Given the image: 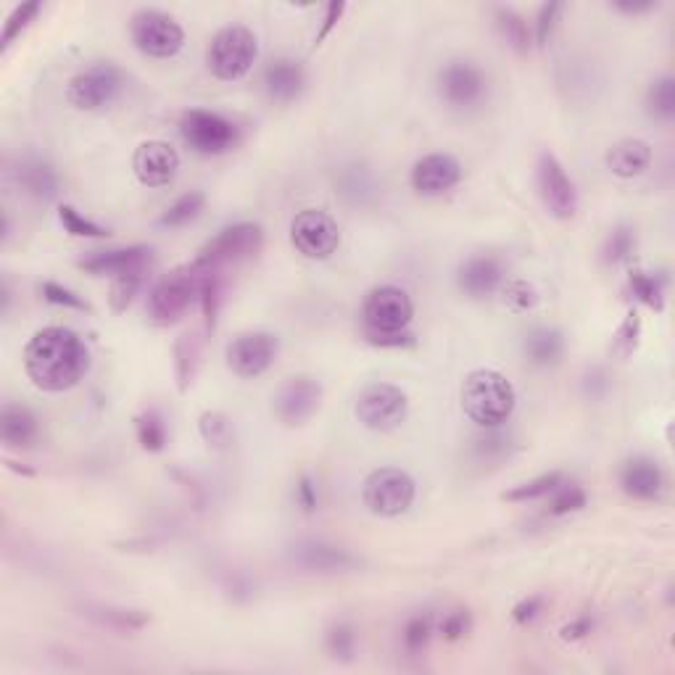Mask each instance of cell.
I'll use <instances>...</instances> for the list:
<instances>
[{
    "label": "cell",
    "mask_w": 675,
    "mask_h": 675,
    "mask_svg": "<svg viewBox=\"0 0 675 675\" xmlns=\"http://www.w3.org/2000/svg\"><path fill=\"white\" fill-rule=\"evenodd\" d=\"M549 496H552V499H549V515L552 517H565L573 515V512H581L588 501L586 491H583L581 486L565 483V480H562Z\"/></svg>",
    "instance_id": "obj_43"
},
{
    "label": "cell",
    "mask_w": 675,
    "mask_h": 675,
    "mask_svg": "<svg viewBox=\"0 0 675 675\" xmlns=\"http://www.w3.org/2000/svg\"><path fill=\"white\" fill-rule=\"evenodd\" d=\"M291 243L306 259L325 262L341 246V230L327 211L304 209L291 222Z\"/></svg>",
    "instance_id": "obj_13"
},
{
    "label": "cell",
    "mask_w": 675,
    "mask_h": 675,
    "mask_svg": "<svg viewBox=\"0 0 675 675\" xmlns=\"http://www.w3.org/2000/svg\"><path fill=\"white\" fill-rule=\"evenodd\" d=\"M596 628V620L591 615H578L575 620H570L567 625H562V631H559V636H562V641H581L586 639V636H591Z\"/></svg>",
    "instance_id": "obj_55"
},
{
    "label": "cell",
    "mask_w": 675,
    "mask_h": 675,
    "mask_svg": "<svg viewBox=\"0 0 675 675\" xmlns=\"http://www.w3.org/2000/svg\"><path fill=\"white\" fill-rule=\"evenodd\" d=\"M562 480H565V475H562L559 470L544 472V475H538V478H533V480H525V483L515 486L512 491H507V494H504V501H515V504H523V501H536V499H541V496L552 494L554 488H557Z\"/></svg>",
    "instance_id": "obj_40"
},
{
    "label": "cell",
    "mask_w": 675,
    "mask_h": 675,
    "mask_svg": "<svg viewBox=\"0 0 675 675\" xmlns=\"http://www.w3.org/2000/svg\"><path fill=\"white\" fill-rule=\"evenodd\" d=\"M633 248H636V230H633L631 225H617L602 248L604 262L607 264L628 262L633 254Z\"/></svg>",
    "instance_id": "obj_44"
},
{
    "label": "cell",
    "mask_w": 675,
    "mask_h": 675,
    "mask_svg": "<svg viewBox=\"0 0 675 675\" xmlns=\"http://www.w3.org/2000/svg\"><path fill=\"white\" fill-rule=\"evenodd\" d=\"M37 417L22 404H3L0 409V441L8 449H30L37 441Z\"/></svg>",
    "instance_id": "obj_25"
},
{
    "label": "cell",
    "mask_w": 675,
    "mask_h": 675,
    "mask_svg": "<svg viewBox=\"0 0 675 675\" xmlns=\"http://www.w3.org/2000/svg\"><path fill=\"white\" fill-rule=\"evenodd\" d=\"M206 206V196L201 193V190H190V193H185V196H180L175 201V204L169 206L164 214L159 217V225L161 227H182L188 225V222H193V219L204 211Z\"/></svg>",
    "instance_id": "obj_39"
},
{
    "label": "cell",
    "mask_w": 675,
    "mask_h": 675,
    "mask_svg": "<svg viewBox=\"0 0 675 675\" xmlns=\"http://www.w3.org/2000/svg\"><path fill=\"white\" fill-rule=\"evenodd\" d=\"M264 246V230L256 222H235V225L222 227L214 238L201 248L196 256L198 267L222 269L225 264L246 262L256 256Z\"/></svg>",
    "instance_id": "obj_10"
},
{
    "label": "cell",
    "mask_w": 675,
    "mask_h": 675,
    "mask_svg": "<svg viewBox=\"0 0 675 675\" xmlns=\"http://www.w3.org/2000/svg\"><path fill=\"white\" fill-rule=\"evenodd\" d=\"M325 649L327 654L338 662H351L356 654V631L354 625L346 620H338L327 628L325 633Z\"/></svg>",
    "instance_id": "obj_41"
},
{
    "label": "cell",
    "mask_w": 675,
    "mask_h": 675,
    "mask_svg": "<svg viewBox=\"0 0 675 675\" xmlns=\"http://www.w3.org/2000/svg\"><path fill=\"white\" fill-rule=\"evenodd\" d=\"M198 298V269L196 264L172 269L159 283L148 291V317L156 325H169L177 322L182 314L188 312L190 304Z\"/></svg>",
    "instance_id": "obj_9"
},
{
    "label": "cell",
    "mask_w": 675,
    "mask_h": 675,
    "mask_svg": "<svg viewBox=\"0 0 675 675\" xmlns=\"http://www.w3.org/2000/svg\"><path fill=\"white\" fill-rule=\"evenodd\" d=\"M198 433H201V438H204L206 446H211V449L225 451L233 446L235 438L233 422H230V417L222 412L201 414V417H198Z\"/></svg>",
    "instance_id": "obj_36"
},
{
    "label": "cell",
    "mask_w": 675,
    "mask_h": 675,
    "mask_svg": "<svg viewBox=\"0 0 675 675\" xmlns=\"http://www.w3.org/2000/svg\"><path fill=\"white\" fill-rule=\"evenodd\" d=\"M146 283V269H135V272H124V275L111 277L109 288V304L117 314L127 312V306L135 301L138 291Z\"/></svg>",
    "instance_id": "obj_38"
},
{
    "label": "cell",
    "mask_w": 675,
    "mask_h": 675,
    "mask_svg": "<svg viewBox=\"0 0 675 675\" xmlns=\"http://www.w3.org/2000/svg\"><path fill=\"white\" fill-rule=\"evenodd\" d=\"M504 285V264L496 256L480 254L470 256L459 264L457 269V288L467 298H488L494 296Z\"/></svg>",
    "instance_id": "obj_21"
},
{
    "label": "cell",
    "mask_w": 675,
    "mask_h": 675,
    "mask_svg": "<svg viewBox=\"0 0 675 675\" xmlns=\"http://www.w3.org/2000/svg\"><path fill=\"white\" fill-rule=\"evenodd\" d=\"M132 45L151 59H172L185 45V30L159 8H138L130 19Z\"/></svg>",
    "instance_id": "obj_8"
},
{
    "label": "cell",
    "mask_w": 675,
    "mask_h": 675,
    "mask_svg": "<svg viewBox=\"0 0 675 675\" xmlns=\"http://www.w3.org/2000/svg\"><path fill=\"white\" fill-rule=\"evenodd\" d=\"M343 14H346V3H341V0H333V3H327L325 19H322V27H320V32H317V37H314V43L320 45L322 40H325V37L335 30V24L341 22Z\"/></svg>",
    "instance_id": "obj_56"
},
{
    "label": "cell",
    "mask_w": 675,
    "mask_h": 675,
    "mask_svg": "<svg viewBox=\"0 0 675 675\" xmlns=\"http://www.w3.org/2000/svg\"><path fill=\"white\" fill-rule=\"evenodd\" d=\"M544 604L546 599L541 594L525 596L523 602H517L515 607H512V620H515L517 625H530L541 612H544Z\"/></svg>",
    "instance_id": "obj_52"
},
{
    "label": "cell",
    "mask_w": 675,
    "mask_h": 675,
    "mask_svg": "<svg viewBox=\"0 0 675 675\" xmlns=\"http://www.w3.org/2000/svg\"><path fill=\"white\" fill-rule=\"evenodd\" d=\"M264 93H267L269 101L275 103H288L298 101V95L304 93L306 74L304 66L298 64L296 59H275L269 61L267 69H264Z\"/></svg>",
    "instance_id": "obj_23"
},
{
    "label": "cell",
    "mask_w": 675,
    "mask_h": 675,
    "mask_svg": "<svg viewBox=\"0 0 675 675\" xmlns=\"http://www.w3.org/2000/svg\"><path fill=\"white\" fill-rule=\"evenodd\" d=\"M280 354V338L275 333H240L233 341L227 343L225 359L227 367L238 375V378H259L275 364Z\"/></svg>",
    "instance_id": "obj_15"
},
{
    "label": "cell",
    "mask_w": 675,
    "mask_h": 675,
    "mask_svg": "<svg viewBox=\"0 0 675 675\" xmlns=\"http://www.w3.org/2000/svg\"><path fill=\"white\" fill-rule=\"evenodd\" d=\"M296 504L304 515H314L320 509V488L312 480V475H301L296 483Z\"/></svg>",
    "instance_id": "obj_51"
},
{
    "label": "cell",
    "mask_w": 675,
    "mask_h": 675,
    "mask_svg": "<svg viewBox=\"0 0 675 675\" xmlns=\"http://www.w3.org/2000/svg\"><path fill=\"white\" fill-rule=\"evenodd\" d=\"M259 59V40L243 24H227L211 37L206 48V66L222 82H235L246 77Z\"/></svg>",
    "instance_id": "obj_3"
},
{
    "label": "cell",
    "mask_w": 675,
    "mask_h": 675,
    "mask_svg": "<svg viewBox=\"0 0 675 675\" xmlns=\"http://www.w3.org/2000/svg\"><path fill=\"white\" fill-rule=\"evenodd\" d=\"M196 269H198V304H201L206 330L211 333V330L217 327L222 298H225V280H222V269L198 267V264Z\"/></svg>",
    "instance_id": "obj_28"
},
{
    "label": "cell",
    "mask_w": 675,
    "mask_h": 675,
    "mask_svg": "<svg viewBox=\"0 0 675 675\" xmlns=\"http://www.w3.org/2000/svg\"><path fill=\"white\" fill-rule=\"evenodd\" d=\"M127 77L114 61H95L82 69L66 85V101L80 111L106 109L122 95Z\"/></svg>",
    "instance_id": "obj_5"
},
{
    "label": "cell",
    "mask_w": 675,
    "mask_h": 675,
    "mask_svg": "<svg viewBox=\"0 0 675 675\" xmlns=\"http://www.w3.org/2000/svg\"><path fill=\"white\" fill-rule=\"evenodd\" d=\"M472 625H475L472 612L465 610V607H457V610L446 612V615L441 617V623L436 625V633L443 641L457 644V641H465L467 636H470Z\"/></svg>",
    "instance_id": "obj_46"
},
{
    "label": "cell",
    "mask_w": 675,
    "mask_h": 675,
    "mask_svg": "<svg viewBox=\"0 0 675 675\" xmlns=\"http://www.w3.org/2000/svg\"><path fill=\"white\" fill-rule=\"evenodd\" d=\"M88 617H93L98 625H106L111 631H140L151 623V615L143 610H127V607H88L85 612Z\"/></svg>",
    "instance_id": "obj_31"
},
{
    "label": "cell",
    "mask_w": 675,
    "mask_h": 675,
    "mask_svg": "<svg viewBox=\"0 0 675 675\" xmlns=\"http://www.w3.org/2000/svg\"><path fill=\"white\" fill-rule=\"evenodd\" d=\"M628 288H631L633 298L641 301L644 306L662 312L665 309V291H668V277L662 272H646V269H631L628 275Z\"/></svg>",
    "instance_id": "obj_29"
},
{
    "label": "cell",
    "mask_w": 675,
    "mask_h": 675,
    "mask_svg": "<svg viewBox=\"0 0 675 675\" xmlns=\"http://www.w3.org/2000/svg\"><path fill=\"white\" fill-rule=\"evenodd\" d=\"M354 412L364 428L385 433V430L399 428L401 422L407 420L409 399L399 385L372 383L356 396Z\"/></svg>",
    "instance_id": "obj_12"
},
{
    "label": "cell",
    "mask_w": 675,
    "mask_h": 675,
    "mask_svg": "<svg viewBox=\"0 0 675 675\" xmlns=\"http://www.w3.org/2000/svg\"><path fill=\"white\" fill-rule=\"evenodd\" d=\"M612 6L620 11V14H628V16H636V14H646V11H652L657 3H652V0H617V3H612Z\"/></svg>",
    "instance_id": "obj_57"
},
{
    "label": "cell",
    "mask_w": 675,
    "mask_h": 675,
    "mask_svg": "<svg viewBox=\"0 0 675 675\" xmlns=\"http://www.w3.org/2000/svg\"><path fill=\"white\" fill-rule=\"evenodd\" d=\"M322 404V385L309 375L288 378L275 393L272 409L285 428H301L312 420Z\"/></svg>",
    "instance_id": "obj_16"
},
{
    "label": "cell",
    "mask_w": 675,
    "mask_h": 675,
    "mask_svg": "<svg viewBox=\"0 0 675 675\" xmlns=\"http://www.w3.org/2000/svg\"><path fill=\"white\" fill-rule=\"evenodd\" d=\"M172 356H175V378L180 391H188L193 378H196L198 359H201V346H198L196 335H180L172 346Z\"/></svg>",
    "instance_id": "obj_33"
},
{
    "label": "cell",
    "mask_w": 675,
    "mask_h": 675,
    "mask_svg": "<svg viewBox=\"0 0 675 675\" xmlns=\"http://www.w3.org/2000/svg\"><path fill=\"white\" fill-rule=\"evenodd\" d=\"M562 11V3L552 0V3H544V6L538 8L536 16V43L546 45L552 40V32L557 27V16Z\"/></svg>",
    "instance_id": "obj_50"
},
{
    "label": "cell",
    "mask_w": 675,
    "mask_h": 675,
    "mask_svg": "<svg viewBox=\"0 0 675 675\" xmlns=\"http://www.w3.org/2000/svg\"><path fill=\"white\" fill-rule=\"evenodd\" d=\"M501 293H504V304L517 314L530 312L538 304V291L530 283H525V280H509L501 288Z\"/></svg>",
    "instance_id": "obj_48"
},
{
    "label": "cell",
    "mask_w": 675,
    "mask_h": 675,
    "mask_svg": "<svg viewBox=\"0 0 675 675\" xmlns=\"http://www.w3.org/2000/svg\"><path fill=\"white\" fill-rule=\"evenodd\" d=\"M24 372L40 391L61 393L80 383L90 370V351L69 327L37 330L24 346Z\"/></svg>",
    "instance_id": "obj_1"
},
{
    "label": "cell",
    "mask_w": 675,
    "mask_h": 675,
    "mask_svg": "<svg viewBox=\"0 0 675 675\" xmlns=\"http://www.w3.org/2000/svg\"><path fill=\"white\" fill-rule=\"evenodd\" d=\"M414 304L399 285H378L362 301L364 333H401L409 330Z\"/></svg>",
    "instance_id": "obj_11"
},
{
    "label": "cell",
    "mask_w": 675,
    "mask_h": 675,
    "mask_svg": "<svg viewBox=\"0 0 675 675\" xmlns=\"http://www.w3.org/2000/svg\"><path fill=\"white\" fill-rule=\"evenodd\" d=\"M364 338L372 346H380V349H407V346H414V335L409 330H401V333H364Z\"/></svg>",
    "instance_id": "obj_54"
},
{
    "label": "cell",
    "mask_w": 675,
    "mask_h": 675,
    "mask_svg": "<svg viewBox=\"0 0 675 675\" xmlns=\"http://www.w3.org/2000/svg\"><path fill=\"white\" fill-rule=\"evenodd\" d=\"M417 483L401 467H378L362 483V504L375 517H399L414 504Z\"/></svg>",
    "instance_id": "obj_4"
},
{
    "label": "cell",
    "mask_w": 675,
    "mask_h": 675,
    "mask_svg": "<svg viewBox=\"0 0 675 675\" xmlns=\"http://www.w3.org/2000/svg\"><path fill=\"white\" fill-rule=\"evenodd\" d=\"M652 159V146L641 138L617 140L615 146L607 151V156H604L607 169L615 177H623V180H633V177L644 175L646 169L652 167Z\"/></svg>",
    "instance_id": "obj_24"
},
{
    "label": "cell",
    "mask_w": 675,
    "mask_h": 675,
    "mask_svg": "<svg viewBox=\"0 0 675 675\" xmlns=\"http://www.w3.org/2000/svg\"><path fill=\"white\" fill-rule=\"evenodd\" d=\"M291 559L304 573L317 575H338L351 573L359 567V557L343 546L327 544V541H298L291 549Z\"/></svg>",
    "instance_id": "obj_19"
},
{
    "label": "cell",
    "mask_w": 675,
    "mask_h": 675,
    "mask_svg": "<svg viewBox=\"0 0 675 675\" xmlns=\"http://www.w3.org/2000/svg\"><path fill=\"white\" fill-rule=\"evenodd\" d=\"M40 11H43V3H37V0H30V3H22V6H16L14 11L8 14L6 24H3V35H0V51H8L16 37L22 35V32L27 30L32 22H35Z\"/></svg>",
    "instance_id": "obj_42"
},
{
    "label": "cell",
    "mask_w": 675,
    "mask_h": 675,
    "mask_svg": "<svg viewBox=\"0 0 675 675\" xmlns=\"http://www.w3.org/2000/svg\"><path fill=\"white\" fill-rule=\"evenodd\" d=\"M16 180H19L24 193L35 198V201L51 204V201L59 198V175L45 161L24 159L19 169H16Z\"/></svg>",
    "instance_id": "obj_27"
},
{
    "label": "cell",
    "mask_w": 675,
    "mask_h": 675,
    "mask_svg": "<svg viewBox=\"0 0 675 675\" xmlns=\"http://www.w3.org/2000/svg\"><path fill=\"white\" fill-rule=\"evenodd\" d=\"M538 196L554 219H573L578 211V190L565 164L552 151H541L536 161Z\"/></svg>",
    "instance_id": "obj_14"
},
{
    "label": "cell",
    "mask_w": 675,
    "mask_h": 675,
    "mask_svg": "<svg viewBox=\"0 0 675 675\" xmlns=\"http://www.w3.org/2000/svg\"><path fill=\"white\" fill-rule=\"evenodd\" d=\"M641 341V317L636 312H631L625 317V322L617 327L615 338H612V354L620 356V359H628L633 351L639 349Z\"/></svg>",
    "instance_id": "obj_47"
},
{
    "label": "cell",
    "mask_w": 675,
    "mask_h": 675,
    "mask_svg": "<svg viewBox=\"0 0 675 675\" xmlns=\"http://www.w3.org/2000/svg\"><path fill=\"white\" fill-rule=\"evenodd\" d=\"M338 193L354 206L370 204V198L375 196V180H372L370 169L362 164H351L343 169L338 177Z\"/></svg>",
    "instance_id": "obj_32"
},
{
    "label": "cell",
    "mask_w": 675,
    "mask_h": 675,
    "mask_svg": "<svg viewBox=\"0 0 675 675\" xmlns=\"http://www.w3.org/2000/svg\"><path fill=\"white\" fill-rule=\"evenodd\" d=\"M620 488L633 501H657L665 494V470L652 457H631L620 470Z\"/></svg>",
    "instance_id": "obj_20"
},
{
    "label": "cell",
    "mask_w": 675,
    "mask_h": 675,
    "mask_svg": "<svg viewBox=\"0 0 675 675\" xmlns=\"http://www.w3.org/2000/svg\"><path fill=\"white\" fill-rule=\"evenodd\" d=\"M180 135L193 153L222 156L240 143V127L233 119L209 109H190L180 119Z\"/></svg>",
    "instance_id": "obj_7"
},
{
    "label": "cell",
    "mask_w": 675,
    "mask_h": 675,
    "mask_svg": "<svg viewBox=\"0 0 675 675\" xmlns=\"http://www.w3.org/2000/svg\"><path fill=\"white\" fill-rule=\"evenodd\" d=\"M40 293H43V298L48 301V304L64 306V309H77V312H88V309H90L88 301H82L77 293L69 291V288H64L61 283H53V280H48V283L40 285Z\"/></svg>",
    "instance_id": "obj_49"
},
{
    "label": "cell",
    "mask_w": 675,
    "mask_h": 675,
    "mask_svg": "<svg viewBox=\"0 0 675 675\" xmlns=\"http://www.w3.org/2000/svg\"><path fill=\"white\" fill-rule=\"evenodd\" d=\"M646 109L654 119L660 122H673L675 119V80L670 74L657 77L646 90Z\"/></svg>",
    "instance_id": "obj_35"
},
{
    "label": "cell",
    "mask_w": 675,
    "mask_h": 675,
    "mask_svg": "<svg viewBox=\"0 0 675 675\" xmlns=\"http://www.w3.org/2000/svg\"><path fill=\"white\" fill-rule=\"evenodd\" d=\"M494 19L501 37L507 40L509 48L515 53H520V56H525V53L530 51V45H533V35H530V27L528 22H525V16L517 14L515 8L499 6L494 11Z\"/></svg>",
    "instance_id": "obj_30"
},
{
    "label": "cell",
    "mask_w": 675,
    "mask_h": 675,
    "mask_svg": "<svg viewBox=\"0 0 675 675\" xmlns=\"http://www.w3.org/2000/svg\"><path fill=\"white\" fill-rule=\"evenodd\" d=\"M180 169V153L164 140H146L132 153V172L146 188H167Z\"/></svg>",
    "instance_id": "obj_18"
},
{
    "label": "cell",
    "mask_w": 675,
    "mask_h": 675,
    "mask_svg": "<svg viewBox=\"0 0 675 675\" xmlns=\"http://www.w3.org/2000/svg\"><path fill=\"white\" fill-rule=\"evenodd\" d=\"M135 436H138V443L143 449L151 451V454H159L169 441L167 422L156 409H146V412L135 417Z\"/></svg>",
    "instance_id": "obj_34"
},
{
    "label": "cell",
    "mask_w": 675,
    "mask_h": 675,
    "mask_svg": "<svg viewBox=\"0 0 675 675\" xmlns=\"http://www.w3.org/2000/svg\"><path fill=\"white\" fill-rule=\"evenodd\" d=\"M488 433L483 438H478L475 441V454L478 457H494V454H504L509 446L507 436L504 433H499V428H486Z\"/></svg>",
    "instance_id": "obj_53"
},
{
    "label": "cell",
    "mask_w": 675,
    "mask_h": 675,
    "mask_svg": "<svg viewBox=\"0 0 675 675\" xmlns=\"http://www.w3.org/2000/svg\"><path fill=\"white\" fill-rule=\"evenodd\" d=\"M436 633V620L430 612H417L401 628V644L407 654H422L430 646V639Z\"/></svg>",
    "instance_id": "obj_37"
},
{
    "label": "cell",
    "mask_w": 675,
    "mask_h": 675,
    "mask_svg": "<svg viewBox=\"0 0 675 675\" xmlns=\"http://www.w3.org/2000/svg\"><path fill=\"white\" fill-rule=\"evenodd\" d=\"M436 90L449 109L470 111L486 101L491 80L475 61L451 59L438 69Z\"/></svg>",
    "instance_id": "obj_6"
},
{
    "label": "cell",
    "mask_w": 675,
    "mask_h": 675,
    "mask_svg": "<svg viewBox=\"0 0 675 675\" xmlns=\"http://www.w3.org/2000/svg\"><path fill=\"white\" fill-rule=\"evenodd\" d=\"M462 180V164L451 153H428L422 159L414 161L409 172V185L417 196L436 198L457 188Z\"/></svg>",
    "instance_id": "obj_17"
},
{
    "label": "cell",
    "mask_w": 675,
    "mask_h": 675,
    "mask_svg": "<svg viewBox=\"0 0 675 675\" xmlns=\"http://www.w3.org/2000/svg\"><path fill=\"white\" fill-rule=\"evenodd\" d=\"M59 222L64 225L66 233L74 235V238H106V235H109L106 227H101L98 222H93V219L82 217L80 211L69 204L59 206Z\"/></svg>",
    "instance_id": "obj_45"
},
{
    "label": "cell",
    "mask_w": 675,
    "mask_h": 675,
    "mask_svg": "<svg viewBox=\"0 0 675 675\" xmlns=\"http://www.w3.org/2000/svg\"><path fill=\"white\" fill-rule=\"evenodd\" d=\"M517 393L496 370H472L462 383V409L478 428H501L515 414Z\"/></svg>",
    "instance_id": "obj_2"
},
{
    "label": "cell",
    "mask_w": 675,
    "mask_h": 675,
    "mask_svg": "<svg viewBox=\"0 0 675 675\" xmlns=\"http://www.w3.org/2000/svg\"><path fill=\"white\" fill-rule=\"evenodd\" d=\"M153 262L151 246H127V248H111V251H95L85 256L80 262V269L88 275L98 277H117L124 272H135V269H148Z\"/></svg>",
    "instance_id": "obj_22"
},
{
    "label": "cell",
    "mask_w": 675,
    "mask_h": 675,
    "mask_svg": "<svg viewBox=\"0 0 675 675\" xmlns=\"http://www.w3.org/2000/svg\"><path fill=\"white\" fill-rule=\"evenodd\" d=\"M523 354L533 367H554L565 356V335L557 327H533L523 338Z\"/></svg>",
    "instance_id": "obj_26"
}]
</instances>
